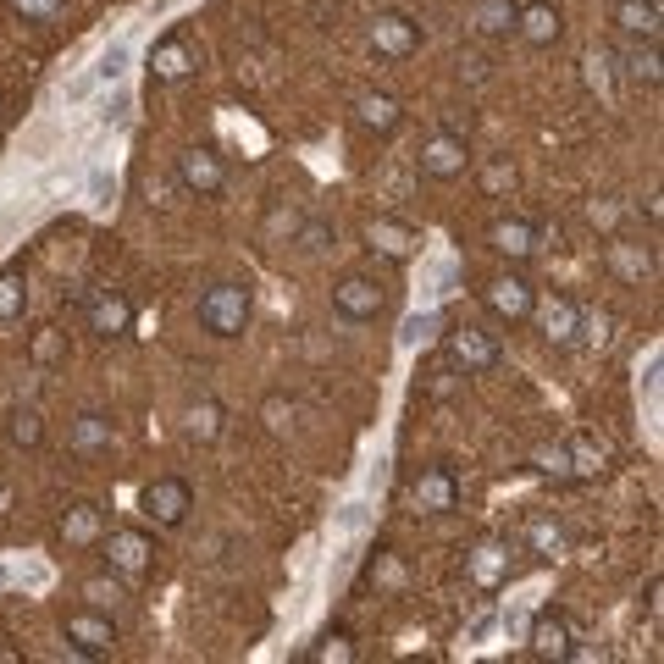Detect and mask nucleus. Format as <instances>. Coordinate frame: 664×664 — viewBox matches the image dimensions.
I'll return each instance as SVG.
<instances>
[{
	"label": "nucleus",
	"instance_id": "393cba45",
	"mask_svg": "<svg viewBox=\"0 0 664 664\" xmlns=\"http://www.w3.org/2000/svg\"><path fill=\"white\" fill-rule=\"evenodd\" d=\"M404 122V111H399V100L393 95H366L360 100V128L366 133H393Z\"/></svg>",
	"mask_w": 664,
	"mask_h": 664
},
{
	"label": "nucleus",
	"instance_id": "20e7f679",
	"mask_svg": "<svg viewBox=\"0 0 664 664\" xmlns=\"http://www.w3.org/2000/svg\"><path fill=\"white\" fill-rule=\"evenodd\" d=\"M61 637L72 642V653L78 659H106L111 648H117V626H111V615L106 609H72L67 615V626H61Z\"/></svg>",
	"mask_w": 664,
	"mask_h": 664
},
{
	"label": "nucleus",
	"instance_id": "f257e3e1",
	"mask_svg": "<svg viewBox=\"0 0 664 664\" xmlns=\"http://www.w3.org/2000/svg\"><path fill=\"white\" fill-rule=\"evenodd\" d=\"M249 310H255V299H249L244 283H211L200 294V327L216 332V338H238L249 327Z\"/></svg>",
	"mask_w": 664,
	"mask_h": 664
},
{
	"label": "nucleus",
	"instance_id": "ea45409f",
	"mask_svg": "<svg viewBox=\"0 0 664 664\" xmlns=\"http://www.w3.org/2000/svg\"><path fill=\"white\" fill-rule=\"evenodd\" d=\"M111 194H117V178H106V172H95V205H111Z\"/></svg>",
	"mask_w": 664,
	"mask_h": 664
},
{
	"label": "nucleus",
	"instance_id": "9d476101",
	"mask_svg": "<svg viewBox=\"0 0 664 664\" xmlns=\"http://www.w3.org/2000/svg\"><path fill=\"white\" fill-rule=\"evenodd\" d=\"M178 178H183V189L189 194H200V200H211V194H222V183H227V166H222V155L216 150H183L178 155Z\"/></svg>",
	"mask_w": 664,
	"mask_h": 664
},
{
	"label": "nucleus",
	"instance_id": "473e14b6",
	"mask_svg": "<svg viewBox=\"0 0 664 664\" xmlns=\"http://www.w3.org/2000/svg\"><path fill=\"white\" fill-rule=\"evenodd\" d=\"M122 72H128V45H111L106 56H100V67H95V83H117Z\"/></svg>",
	"mask_w": 664,
	"mask_h": 664
},
{
	"label": "nucleus",
	"instance_id": "9b49d317",
	"mask_svg": "<svg viewBox=\"0 0 664 664\" xmlns=\"http://www.w3.org/2000/svg\"><path fill=\"white\" fill-rule=\"evenodd\" d=\"M111 443H117V421L100 410H83L67 427V449L78 454V460H100V454H111Z\"/></svg>",
	"mask_w": 664,
	"mask_h": 664
},
{
	"label": "nucleus",
	"instance_id": "f3484780",
	"mask_svg": "<svg viewBox=\"0 0 664 664\" xmlns=\"http://www.w3.org/2000/svg\"><path fill=\"white\" fill-rule=\"evenodd\" d=\"M515 34H521L526 45H554V39L565 34V23H559V12L548 6V0H532V6L515 12Z\"/></svg>",
	"mask_w": 664,
	"mask_h": 664
},
{
	"label": "nucleus",
	"instance_id": "5701e85b",
	"mask_svg": "<svg viewBox=\"0 0 664 664\" xmlns=\"http://www.w3.org/2000/svg\"><path fill=\"white\" fill-rule=\"evenodd\" d=\"M615 23H620V34H631V39H659V0H620Z\"/></svg>",
	"mask_w": 664,
	"mask_h": 664
},
{
	"label": "nucleus",
	"instance_id": "39448f33",
	"mask_svg": "<svg viewBox=\"0 0 664 664\" xmlns=\"http://www.w3.org/2000/svg\"><path fill=\"white\" fill-rule=\"evenodd\" d=\"M498 338L487 327H476V321H465V327H454L449 332V366L454 371H465V377H482V371H493L498 366Z\"/></svg>",
	"mask_w": 664,
	"mask_h": 664
},
{
	"label": "nucleus",
	"instance_id": "dca6fc26",
	"mask_svg": "<svg viewBox=\"0 0 664 664\" xmlns=\"http://www.w3.org/2000/svg\"><path fill=\"white\" fill-rule=\"evenodd\" d=\"M532 653H537V659H576L570 620L565 615H537L532 620Z\"/></svg>",
	"mask_w": 664,
	"mask_h": 664
},
{
	"label": "nucleus",
	"instance_id": "ddd939ff",
	"mask_svg": "<svg viewBox=\"0 0 664 664\" xmlns=\"http://www.w3.org/2000/svg\"><path fill=\"white\" fill-rule=\"evenodd\" d=\"M106 543V559H111V570H122V576H139V570H150V559H155V543L144 532H106L100 537Z\"/></svg>",
	"mask_w": 664,
	"mask_h": 664
},
{
	"label": "nucleus",
	"instance_id": "c756f323",
	"mask_svg": "<svg viewBox=\"0 0 664 664\" xmlns=\"http://www.w3.org/2000/svg\"><path fill=\"white\" fill-rule=\"evenodd\" d=\"M609 266H615L620 277H631V283L653 272V261H648V255H642V249H631V244H620V238L609 244Z\"/></svg>",
	"mask_w": 664,
	"mask_h": 664
},
{
	"label": "nucleus",
	"instance_id": "6e6552de",
	"mask_svg": "<svg viewBox=\"0 0 664 664\" xmlns=\"http://www.w3.org/2000/svg\"><path fill=\"white\" fill-rule=\"evenodd\" d=\"M410 498H415V510L449 515V510H460V476H454L449 465H427V471L410 482Z\"/></svg>",
	"mask_w": 664,
	"mask_h": 664
},
{
	"label": "nucleus",
	"instance_id": "58836bf2",
	"mask_svg": "<svg viewBox=\"0 0 664 664\" xmlns=\"http://www.w3.org/2000/svg\"><path fill=\"white\" fill-rule=\"evenodd\" d=\"M371 576H382V581H388V587H399V581H404V570L393 565V554H377V565H371Z\"/></svg>",
	"mask_w": 664,
	"mask_h": 664
},
{
	"label": "nucleus",
	"instance_id": "cd10ccee",
	"mask_svg": "<svg viewBox=\"0 0 664 664\" xmlns=\"http://www.w3.org/2000/svg\"><path fill=\"white\" fill-rule=\"evenodd\" d=\"M305 659L310 664H349V659H355V637H349V631H327Z\"/></svg>",
	"mask_w": 664,
	"mask_h": 664
},
{
	"label": "nucleus",
	"instance_id": "72a5a7b5",
	"mask_svg": "<svg viewBox=\"0 0 664 664\" xmlns=\"http://www.w3.org/2000/svg\"><path fill=\"white\" fill-rule=\"evenodd\" d=\"M12 316H23V283L6 272L0 277V321H12Z\"/></svg>",
	"mask_w": 664,
	"mask_h": 664
},
{
	"label": "nucleus",
	"instance_id": "0eeeda50",
	"mask_svg": "<svg viewBox=\"0 0 664 664\" xmlns=\"http://www.w3.org/2000/svg\"><path fill=\"white\" fill-rule=\"evenodd\" d=\"M371 50L388 61H410L415 50H421V23L404 12H382L377 23H371Z\"/></svg>",
	"mask_w": 664,
	"mask_h": 664
},
{
	"label": "nucleus",
	"instance_id": "c03bdc74",
	"mask_svg": "<svg viewBox=\"0 0 664 664\" xmlns=\"http://www.w3.org/2000/svg\"><path fill=\"white\" fill-rule=\"evenodd\" d=\"M0 122H6V111H0Z\"/></svg>",
	"mask_w": 664,
	"mask_h": 664
},
{
	"label": "nucleus",
	"instance_id": "423d86ee",
	"mask_svg": "<svg viewBox=\"0 0 664 664\" xmlns=\"http://www.w3.org/2000/svg\"><path fill=\"white\" fill-rule=\"evenodd\" d=\"M482 299H487V310H493L498 321H526L537 310V288L526 283L521 272H498L493 283L482 288Z\"/></svg>",
	"mask_w": 664,
	"mask_h": 664
},
{
	"label": "nucleus",
	"instance_id": "bb28decb",
	"mask_svg": "<svg viewBox=\"0 0 664 664\" xmlns=\"http://www.w3.org/2000/svg\"><path fill=\"white\" fill-rule=\"evenodd\" d=\"M183 432H189L194 443H216V438H222V404H216V399L189 404V421H183Z\"/></svg>",
	"mask_w": 664,
	"mask_h": 664
},
{
	"label": "nucleus",
	"instance_id": "e433bc0d",
	"mask_svg": "<svg viewBox=\"0 0 664 664\" xmlns=\"http://www.w3.org/2000/svg\"><path fill=\"white\" fill-rule=\"evenodd\" d=\"M23 17H34V23H50V17H61V0H12Z\"/></svg>",
	"mask_w": 664,
	"mask_h": 664
},
{
	"label": "nucleus",
	"instance_id": "79ce46f5",
	"mask_svg": "<svg viewBox=\"0 0 664 664\" xmlns=\"http://www.w3.org/2000/svg\"><path fill=\"white\" fill-rule=\"evenodd\" d=\"M106 122H128V95H117V100L106 106Z\"/></svg>",
	"mask_w": 664,
	"mask_h": 664
},
{
	"label": "nucleus",
	"instance_id": "6ab92c4d",
	"mask_svg": "<svg viewBox=\"0 0 664 664\" xmlns=\"http://www.w3.org/2000/svg\"><path fill=\"white\" fill-rule=\"evenodd\" d=\"M493 249L498 255H510V261H526V255H532L537 249V227L532 222H521V216H504V222H493Z\"/></svg>",
	"mask_w": 664,
	"mask_h": 664
},
{
	"label": "nucleus",
	"instance_id": "c9c22d12",
	"mask_svg": "<svg viewBox=\"0 0 664 664\" xmlns=\"http://www.w3.org/2000/svg\"><path fill=\"white\" fill-rule=\"evenodd\" d=\"M482 189H487V194H504V189H515V166H510V161H493V166L482 172Z\"/></svg>",
	"mask_w": 664,
	"mask_h": 664
},
{
	"label": "nucleus",
	"instance_id": "a19ab883",
	"mask_svg": "<svg viewBox=\"0 0 664 664\" xmlns=\"http://www.w3.org/2000/svg\"><path fill=\"white\" fill-rule=\"evenodd\" d=\"M543 471H554V476H570V465H565V449L543 454Z\"/></svg>",
	"mask_w": 664,
	"mask_h": 664
},
{
	"label": "nucleus",
	"instance_id": "a878e982",
	"mask_svg": "<svg viewBox=\"0 0 664 664\" xmlns=\"http://www.w3.org/2000/svg\"><path fill=\"white\" fill-rule=\"evenodd\" d=\"M626 78H637V83H648V89H659V78H664V67H659V39H642V45L626 50Z\"/></svg>",
	"mask_w": 664,
	"mask_h": 664
},
{
	"label": "nucleus",
	"instance_id": "f8f14e48",
	"mask_svg": "<svg viewBox=\"0 0 664 664\" xmlns=\"http://www.w3.org/2000/svg\"><path fill=\"white\" fill-rule=\"evenodd\" d=\"M366 244L382 261H410L415 249H421V233L410 222H399V216H377V222H366Z\"/></svg>",
	"mask_w": 664,
	"mask_h": 664
},
{
	"label": "nucleus",
	"instance_id": "4468645a",
	"mask_svg": "<svg viewBox=\"0 0 664 664\" xmlns=\"http://www.w3.org/2000/svg\"><path fill=\"white\" fill-rule=\"evenodd\" d=\"M100 537H106V510L100 504H72L61 515V543L67 548H95Z\"/></svg>",
	"mask_w": 664,
	"mask_h": 664
},
{
	"label": "nucleus",
	"instance_id": "7c9ffc66",
	"mask_svg": "<svg viewBox=\"0 0 664 664\" xmlns=\"http://www.w3.org/2000/svg\"><path fill=\"white\" fill-rule=\"evenodd\" d=\"M39 438H45V421H39V410H17V415H12V443H17V449H39Z\"/></svg>",
	"mask_w": 664,
	"mask_h": 664
},
{
	"label": "nucleus",
	"instance_id": "4be33fe9",
	"mask_svg": "<svg viewBox=\"0 0 664 664\" xmlns=\"http://www.w3.org/2000/svg\"><path fill=\"white\" fill-rule=\"evenodd\" d=\"M565 465H570V476H598L609 465V443H598L593 432H576L565 443Z\"/></svg>",
	"mask_w": 664,
	"mask_h": 664
},
{
	"label": "nucleus",
	"instance_id": "4c0bfd02",
	"mask_svg": "<svg viewBox=\"0 0 664 664\" xmlns=\"http://www.w3.org/2000/svg\"><path fill=\"white\" fill-rule=\"evenodd\" d=\"M332 244V227L327 222H305V233H299V249L305 255H316V249H327Z\"/></svg>",
	"mask_w": 664,
	"mask_h": 664
},
{
	"label": "nucleus",
	"instance_id": "aec40b11",
	"mask_svg": "<svg viewBox=\"0 0 664 664\" xmlns=\"http://www.w3.org/2000/svg\"><path fill=\"white\" fill-rule=\"evenodd\" d=\"M150 72L161 83L189 78V72H194V45H189V39H161V45H155V56H150Z\"/></svg>",
	"mask_w": 664,
	"mask_h": 664
},
{
	"label": "nucleus",
	"instance_id": "37998d69",
	"mask_svg": "<svg viewBox=\"0 0 664 664\" xmlns=\"http://www.w3.org/2000/svg\"><path fill=\"white\" fill-rule=\"evenodd\" d=\"M460 72H471V78H487V61H482V56H465Z\"/></svg>",
	"mask_w": 664,
	"mask_h": 664
},
{
	"label": "nucleus",
	"instance_id": "b1692460",
	"mask_svg": "<svg viewBox=\"0 0 664 664\" xmlns=\"http://www.w3.org/2000/svg\"><path fill=\"white\" fill-rule=\"evenodd\" d=\"M504 576H510V548H504V543H482L471 554V581H476V587H498Z\"/></svg>",
	"mask_w": 664,
	"mask_h": 664
},
{
	"label": "nucleus",
	"instance_id": "a211bd4d",
	"mask_svg": "<svg viewBox=\"0 0 664 664\" xmlns=\"http://www.w3.org/2000/svg\"><path fill=\"white\" fill-rule=\"evenodd\" d=\"M515 0H476L471 6V34H482V39H510L515 34Z\"/></svg>",
	"mask_w": 664,
	"mask_h": 664
},
{
	"label": "nucleus",
	"instance_id": "7ed1b4c3",
	"mask_svg": "<svg viewBox=\"0 0 664 664\" xmlns=\"http://www.w3.org/2000/svg\"><path fill=\"white\" fill-rule=\"evenodd\" d=\"M332 310H338L344 321H377L382 310H388V288L366 272H349V277L332 283Z\"/></svg>",
	"mask_w": 664,
	"mask_h": 664
},
{
	"label": "nucleus",
	"instance_id": "f704fd0d",
	"mask_svg": "<svg viewBox=\"0 0 664 664\" xmlns=\"http://www.w3.org/2000/svg\"><path fill=\"white\" fill-rule=\"evenodd\" d=\"M83 598H89L95 609H117L122 604V587H117V581H89V587H83Z\"/></svg>",
	"mask_w": 664,
	"mask_h": 664
},
{
	"label": "nucleus",
	"instance_id": "f03ea898",
	"mask_svg": "<svg viewBox=\"0 0 664 664\" xmlns=\"http://www.w3.org/2000/svg\"><path fill=\"white\" fill-rule=\"evenodd\" d=\"M139 510H144V521H155V526H183L194 510V487L183 482V476H155L139 493Z\"/></svg>",
	"mask_w": 664,
	"mask_h": 664
},
{
	"label": "nucleus",
	"instance_id": "2eb2a0df",
	"mask_svg": "<svg viewBox=\"0 0 664 664\" xmlns=\"http://www.w3.org/2000/svg\"><path fill=\"white\" fill-rule=\"evenodd\" d=\"M89 327H95L100 338H122V332L133 327V305L122 294H111V288H100V294L89 299Z\"/></svg>",
	"mask_w": 664,
	"mask_h": 664
},
{
	"label": "nucleus",
	"instance_id": "c85d7f7f",
	"mask_svg": "<svg viewBox=\"0 0 664 664\" xmlns=\"http://www.w3.org/2000/svg\"><path fill=\"white\" fill-rule=\"evenodd\" d=\"M526 543H532V554H543V559H554V554H565V526L559 521H532L526 526Z\"/></svg>",
	"mask_w": 664,
	"mask_h": 664
},
{
	"label": "nucleus",
	"instance_id": "1a4fd4ad",
	"mask_svg": "<svg viewBox=\"0 0 664 664\" xmlns=\"http://www.w3.org/2000/svg\"><path fill=\"white\" fill-rule=\"evenodd\" d=\"M465 166H471V144L460 139V133H432L427 144H421V172L438 183L449 178H465Z\"/></svg>",
	"mask_w": 664,
	"mask_h": 664
},
{
	"label": "nucleus",
	"instance_id": "412c9836",
	"mask_svg": "<svg viewBox=\"0 0 664 664\" xmlns=\"http://www.w3.org/2000/svg\"><path fill=\"white\" fill-rule=\"evenodd\" d=\"M576 332H581V310H576V299L554 294V299L543 305V338H548V344H576Z\"/></svg>",
	"mask_w": 664,
	"mask_h": 664
},
{
	"label": "nucleus",
	"instance_id": "2f4dec72",
	"mask_svg": "<svg viewBox=\"0 0 664 664\" xmlns=\"http://www.w3.org/2000/svg\"><path fill=\"white\" fill-rule=\"evenodd\" d=\"M438 327H443V316H438V310H421V316H410V321H404L399 344H404V349L427 344V338H432V332H438Z\"/></svg>",
	"mask_w": 664,
	"mask_h": 664
}]
</instances>
